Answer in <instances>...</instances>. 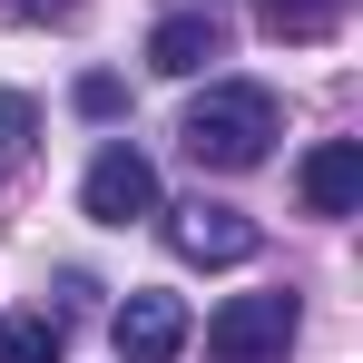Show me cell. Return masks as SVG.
Here are the masks:
<instances>
[{
	"label": "cell",
	"mask_w": 363,
	"mask_h": 363,
	"mask_svg": "<svg viewBox=\"0 0 363 363\" xmlns=\"http://www.w3.org/2000/svg\"><path fill=\"white\" fill-rule=\"evenodd\" d=\"M295 186H304L314 216H354V206H363V147H354V138H324V147L295 167Z\"/></svg>",
	"instance_id": "52a82bcc"
},
{
	"label": "cell",
	"mask_w": 363,
	"mask_h": 363,
	"mask_svg": "<svg viewBox=\"0 0 363 363\" xmlns=\"http://www.w3.org/2000/svg\"><path fill=\"white\" fill-rule=\"evenodd\" d=\"M79 206H89L99 226H138V216H157V167H147L128 138H108V147L89 157V177H79Z\"/></svg>",
	"instance_id": "3957f363"
},
{
	"label": "cell",
	"mask_w": 363,
	"mask_h": 363,
	"mask_svg": "<svg viewBox=\"0 0 363 363\" xmlns=\"http://www.w3.org/2000/svg\"><path fill=\"white\" fill-rule=\"evenodd\" d=\"M10 20H69V0H0Z\"/></svg>",
	"instance_id": "7c38bea8"
},
{
	"label": "cell",
	"mask_w": 363,
	"mask_h": 363,
	"mask_svg": "<svg viewBox=\"0 0 363 363\" xmlns=\"http://www.w3.org/2000/svg\"><path fill=\"white\" fill-rule=\"evenodd\" d=\"M79 108H89V118H118V79H108V69H99V79H79Z\"/></svg>",
	"instance_id": "8fae6325"
},
{
	"label": "cell",
	"mask_w": 363,
	"mask_h": 363,
	"mask_svg": "<svg viewBox=\"0 0 363 363\" xmlns=\"http://www.w3.org/2000/svg\"><path fill=\"white\" fill-rule=\"evenodd\" d=\"M167 216V245H177L186 265H245L255 255V216H236V206H216V196H186V206H157Z\"/></svg>",
	"instance_id": "277c9868"
},
{
	"label": "cell",
	"mask_w": 363,
	"mask_h": 363,
	"mask_svg": "<svg viewBox=\"0 0 363 363\" xmlns=\"http://www.w3.org/2000/svg\"><path fill=\"white\" fill-rule=\"evenodd\" d=\"M206 60H226V20H216V10H177V20L147 30V69H157V79H196Z\"/></svg>",
	"instance_id": "8992f818"
},
{
	"label": "cell",
	"mask_w": 363,
	"mask_h": 363,
	"mask_svg": "<svg viewBox=\"0 0 363 363\" xmlns=\"http://www.w3.org/2000/svg\"><path fill=\"white\" fill-rule=\"evenodd\" d=\"M177 138H186V157L216 167V177L265 167V147H275V89H255V79H206V99H186Z\"/></svg>",
	"instance_id": "6da1fadb"
},
{
	"label": "cell",
	"mask_w": 363,
	"mask_h": 363,
	"mask_svg": "<svg viewBox=\"0 0 363 363\" xmlns=\"http://www.w3.org/2000/svg\"><path fill=\"white\" fill-rule=\"evenodd\" d=\"M295 324H304L295 295H226L216 324H206V363H285Z\"/></svg>",
	"instance_id": "7a4b0ae2"
},
{
	"label": "cell",
	"mask_w": 363,
	"mask_h": 363,
	"mask_svg": "<svg viewBox=\"0 0 363 363\" xmlns=\"http://www.w3.org/2000/svg\"><path fill=\"white\" fill-rule=\"evenodd\" d=\"M344 10L354 0H265V30L275 40H324V30H344Z\"/></svg>",
	"instance_id": "9c48e42d"
},
{
	"label": "cell",
	"mask_w": 363,
	"mask_h": 363,
	"mask_svg": "<svg viewBox=\"0 0 363 363\" xmlns=\"http://www.w3.org/2000/svg\"><path fill=\"white\" fill-rule=\"evenodd\" d=\"M108 344H118V363H177L186 354V304L138 285V295L108 314Z\"/></svg>",
	"instance_id": "5b68a950"
},
{
	"label": "cell",
	"mask_w": 363,
	"mask_h": 363,
	"mask_svg": "<svg viewBox=\"0 0 363 363\" xmlns=\"http://www.w3.org/2000/svg\"><path fill=\"white\" fill-rule=\"evenodd\" d=\"M60 354H69L60 314H0V363H60Z\"/></svg>",
	"instance_id": "ba28073f"
},
{
	"label": "cell",
	"mask_w": 363,
	"mask_h": 363,
	"mask_svg": "<svg viewBox=\"0 0 363 363\" xmlns=\"http://www.w3.org/2000/svg\"><path fill=\"white\" fill-rule=\"evenodd\" d=\"M0 157H30V99H0Z\"/></svg>",
	"instance_id": "30bf717a"
}]
</instances>
